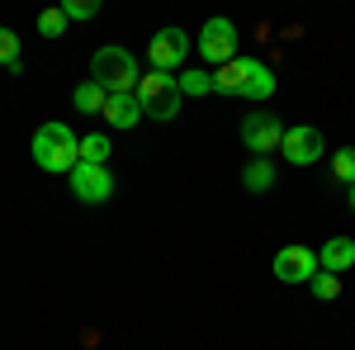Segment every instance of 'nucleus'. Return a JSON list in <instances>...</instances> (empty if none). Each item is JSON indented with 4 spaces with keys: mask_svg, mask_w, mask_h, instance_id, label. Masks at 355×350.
<instances>
[{
    "mask_svg": "<svg viewBox=\"0 0 355 350\" xmlns=\"http://www.w3.org/2000/svg\"><path fill=\"white\" fill-rule=\"evenodd\" d=\"M242 185L251 189V194H266V189L275 185V166L266 161V157H251V161L242 166Z\"/></svg>",
    "mask_w": 355,
    "mask_h": 350,
    "instance_id": "4468645a",
    "label": "nucleus"
},
{
    "mask_svg": "<svg viewBox=\"0 0 355 350\" xmlns=\"http://www.w3.org/2000/svg\"><path fill=\"white\" fill-rule=\"evenodd\" d=\"M105 119H110V128H119V133L137 128V123H142V105H137V95H110Z\"/></svg>",
    "mask_w": 355,
    "mask_h": 350,
    "instance_id": "f8f14e48",
    "label": "nucleus"
},
{
    "mask_svg": "<svg viewBox=\"0 0 355 350\" xmlns=\"http://www.w3.org/2000/svg\"><path fill=\"white\" fill-rule=\"evenodd\" d=\"M318 274V251L308 246H279L275 251V279L279 284H308Z\"/></svg>",
    "mask_w": 355,
    "mask_h": 350,
    "instance_id": "1a4fd4ad",
    "label": "nucleus"
},
{
    "mask_svg": "<svg viewBox=\"0 0 355 350\" xmlns=\"http://www.w3.org/2000/svg\"><path fill=\"white\" fill-rule=\"evenodd\" d=\"M284 123L275 119V114H246L242 119V142L246 152H256V157H270V152H279L284 147Z\"/></svg>",
    "mask_w": 355,
    "mask_h": 350,
    "instance_id": "0eeeda50",
    "label": "nucleus"
},
{
    "mask_svg": "<svg viewBox=\"0 0 355 350\" xmlns=\"http://www.w3.org/2000/svg\"><path fill=\"white\" fill-rule=\"evenodd\" d=\"M90 81H100L110 95H137V81H142L137 57L128 48H119V43L95 48V57H90Z\"/></svg>",
    "mask_w": 355,
    "mask_h": 350,
    "instance_id": "7ed1b4c3",
    "label": "nucleus"
},
{
    "mask_svg": "<svg viewBox=\"0 0 355 350\" xmlns=\"http://www.w3.org/2000/svg\"><path fill=\"white\" fill-rule=\"evenodd\" d=\"M38 33H43V38H62V33H67V15H62V5H53V10L38 15Z\"/></svg>",
    "mask_w": 355,
    "mask_h": 350,
    "instance_id": "6ab92c4d",
    "label": "nucleus"
},
{
    "mask_svg": "<svg viewBox=\"0 0 355 350\" xmlns=\"http://www.w3.org/2000/svg\"><path fill=\"white\" fill-rule=\"evenodd\" d=\"M71 194L81 199V204H110V194H114V175H110V166H76L71 175Z\"/></svg>",
    "mask_w": 355,
    "mask_h": 350,
    "instance_id": "6e6552de",
    "label": "nucleus"
},
{
    "mask_svg": "<svg viewBox=\"0 0 355 350\" xmlns=\"http://www.w3.org/2000/svg\"><path fill=\"white\" fill-rule=\"evenodd\" d=\"M279 152H284L289 166H313L327 152V142H322V133H318L313 123H294V128L284 133V147H279Z\"/></svg>",
    "mask_w": 355,
    "mask_h": 350,
    "instance_id": "9d476101",
    "label": "nucleus"
},
{
    "mask_svg": "<svg viewBox=\"0 0 355 350\" xmlns=\"http://www.w3.org/2000/svg\"><path fill=\"white\" fill-rule=\"evenodd\" d=\"M194 48L204 57V67H227V62H237V24L223 19V15H214L209 24L199 28Z\"/></svg>",
    "mask_w": 355,
    "mask_h": 350,
    "instance_id": "39448f33",
    "label": "nucleus"
},
{
    "mask_svg": "<svg viewBox=\"0 0 355 350\" xmlns=\"http://www.w3.org/2000/svg\"><path fill=\"white\" fill-rule=\"evenodd\" d=\"M355 265V237H327L322 251H318V270L327 274H341V270Z\"/></svg>",
    "mask_w": 355,
    "mask_h": 350,
    "instance_id": "9b49d317",
    "label": "nucleus"
},
{
    "mask_svg": "<svg viewBox=\"0 0 355 350\" xmlns=\"http://www.w3.org/2000/svg\"><path fill=\"white\" fill-rule=\"evenodd\" d=\"M71 105L81 109V114H105V105H110V90L100 81H81L76 90H71Z\"/></svg>",
    "mask_w": 355,
    "mask_h": 350,
    "instance_id": "ddd939ff",
    "label": "nucleus"
},
{
    "mask_svg": "<svg viewBox=\"0 0 355 350\" xmlns=\"http://www.w3.org/2000/svg\"><path fill=\"white\" fill-rule=\"evenodd\" d=\"M331 175H336L341 185H355V147H341V152L331 157Z\"/></svg>",
    "mask_w": 355,
    "mask_h": 350,
    "instance_id": "aec40b11",
    "label": "nucleus"
},
{
    "mask_svg": "<svg viewBox=\"0 0 355 350\" xmlns=\"http://www.w3.org/2000/svg\"><path fill=\"white\" fill-rule=\"evenodd\" d=\"M62 15H67V19H95V15H100V0H67Z\"/></svg>",
    "mask_w": 355,
    "mask_h": 350,
    "instance_id": "412c9836",
    "label": "nucleus"
},
{
    "mask_svg": "<svg viewBox=\"0 0 355 350\" xmlns=\"http://www.w3.org/2000/svg\"><path fill=\"white\" fill-rule=\"evenodd\" d=\"M0 67L15 71V76H19V67H24V62H19V38H15V28H0Z\"/></svg>",
    "mask_w": 355,
    "mask_h": 350,
    "instance_id": "f3484780",
    "label": "nucleus"
},
{
    "mask_svg": "<svg viewBox=\"0 0 355 350\" xmlns=\"http://www.w3.org/2000/svg\"><path fill=\"white\" fill-rule=\"evenodd\" d=\"M308 284H313V298H322V303H331V298L341 294V274H327V270H318Z\"/></svg>",
    "mask_w": 355,
    "mask_h": 350,
    "instance_id": "a211bd4d",
    "label": "nucleus"
},
{
    "mask_svg": "<svg viewBox=\"0 0 355 350\" xmlns=\"http://www.w3.org/2000/svg\"><path fill=\"white\" fill-rule=\"evenodd\" d=\"M180 76H171V71H142V81H137V105H142V119H162L171 123L175 114H180Z\"/></svg>",
    "mask_w": 355,
    "mask_h": 350,
    "instance_id": "20e7f679",
    "label": "nucleus"
},
{
    "mask_svg": "<svg viewBox=\"0 0 355 350\" xmlns=\"http://www.w3.org/2000/svg\"><path fill=\"white\" fill-rule=\"evenodd\" d=\"M351 213H355V185H351Z\"/></svg>",
    "mask_w": 355,
    "mask_h": 350,
    "instance_id": "4be33fe9",
    "label": "nucleus"
},
{
    "mask_svg": "<svg viewBox=\"0 0 355 350\" xmlns=\"http://www.w3.org/2000/svg\"><path fill=\"white\" fill-rule=\"evenodd\" d=\"M33 161L38 170H48V175H71L76 166H81V137L71 133L67 123H43L38 133H33Z\"/></svg>",
    "mask_w": 355,
    "mask_h": 350,
    "instance_id": "f257e3e1",
    "label": "nucleus"
},
{
    "mask_svg": "<svg viewBox=\"0 0 355 350\" xmlns=\"http://www.w3.org/2000/svg\"><path fill=\"white\" fill-rule=\"evenodd\" d=\"M180 95H214V71H204V67L180 71Z\"/></svg>",
    "mask_w": 355,
    "mask_h": 350,
    "instance_id": "dca6fc26",
    "label": "nucleus"
},
{
    "mask_svg": "<svg viewBox=\"0 0 355 350\" xmlns=\"http://www.w3.org/2000/svg\"><path fill=\"white\" fill-rule=\"evenodd\" d=\"M81 161L85 166H105L110 161V137L105 133H85L81 137Z\"/></svg>",
    "mask_w": 355,
    "mask_h": 350,
    "instance_id": "2eb2a0df",
    "label": "nucleus"
},
{
    "mask_svg": "<svg viewBox=\"0 0 355 350\" xmlns=\"http://www.w3.org/2000/svg\"><path fill=\"white\" fill-rule=\"evenodd\" d=\"M214 95H246V100H270L275 95V71L261 57H237L214 71Z\"/></svg>",
    "mask_w": 355,
    "mask_h": 350,
    "instance_id": "f03ea898",
    "label": "nucleus"
},
{
    "mask_svg": "<svg viewBox=\"0 0 355 350\" xmlns=\"http://www.w3.org/2000/svg\"><path fill=\"white\" fill-rule=\"evenodd\" d=\"M194 38L185 28H162V33H152V43H147V57H152V71H180V62L190 57Z\"/></svg>",
    "mask_w": 355,
    "mask_h": 350,
    "instance_id": "423d86ee",
    "label": "nucleus"
}]
</instances>
